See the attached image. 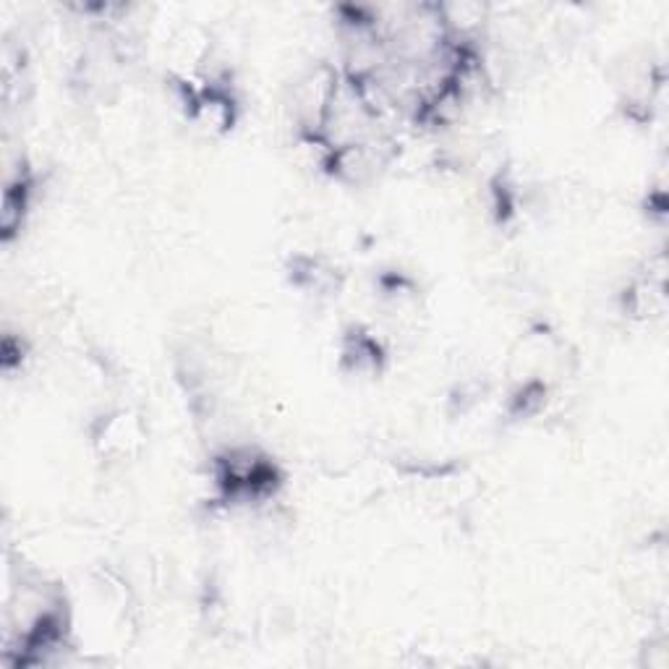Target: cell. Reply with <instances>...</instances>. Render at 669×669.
Instances as JSON below:
<instances>
[{"instance_id": "1", "label": "cell", "mask_w": 669, "mask_h": 669, "mask_svg": "<svg viewBox=\"0 0 669 669\" xmlns=\"http://www.w3.org/2000/svg\"><path fill=\"white\" fill-rule=\"evenodd\" d=\"M343 363L356 374H380L382 363H385V348L367 330L354 327L343 337Z\"/></svg>"}, {"instance_id": "2", "label": "cell", "mask_w": 669, "mask_h": 669, "mask_svg": "<svg viewBox=\"0 0 669 669\" xmlns=\"http://www.w3.org/2000/svg\"><path fill=\"white\" fill-rule=\"evenodd\" d=\"M290 277H294V285H298L301 290L314 296H327L335 294L340 288V275L333 264L322 262L317 257H296L294 268H290Z\"/></svg>"}, {"instance_id": "3", "label": "cell", "mask_w": 669, "mask_h": 669, "mask_svg": "<svg viewBox=\"0 0 669 669\" xmlns=\"http://www.w3.org/2000/svg\"><path fill=\"white\" fill-rule=\"evenodd\" d=\"M32 178L27 171H18L14 178L5 181L3 188V236L5 241L14 238V233L22 228L24 214L29 210V199H32Z\"/></svg>"}]
</instances>
